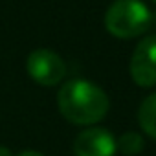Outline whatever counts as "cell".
<instances>
[{
	"mask_svg": "<svg viewBox=\"0 0 156 156\" xmlns=\"http://www.w3.org/2000/svg\"><path fill=\"white\" fill-rule=\"evenodd\" d=\"M57 107L64 119L73 125H94L108 112L107 94L87 79L66 81L57 94Z\"/></svg>",
	"mask_w": 156,
	"mask_h": 156,
	"instance_id": "1",
	"label": "cell"
},
{
	"mask_svg": "<svg viewBox=\"0 0 156 156\" xmlns=\"http://www.w3.org/2000/svg\"><path fill=\"white\" fill-rule=\"evenodd\" d=\"M152 15L141 0H116L105 13V28L118 39H134L151 26Z\"/></svg>",
	"mask_w": 156,
	"mask_h": 156,
	"instance_id": "2",
	"label": "cell"
},
{
	"mask_svg": "<svg viewBox=\"0 0 156 156\" xmlns=\"http://www.w3.org/2000/svg\"><path fill=\"white\" fill-rule=\"evenodd\" d=\"M26 70L35 83L42 87H55L57 83L62 81L66 73V64L55 51L39 48L28 55Z\"/></svg>",
	"mask_w": 156,
	"mask_h": 156,
	"instance_id": "3",
	"label": "cell"
},
{
	"mask_svg": "<svg viewBox=\"0 0 156 156\" xmlns=\"http://www.w3.org/2000/svg\"><path fill=\"white\" fill-rule=\"evenodd\" d=\"M130 77L138 87L156 85V35L145 37L130 57Z\"/></svg>",
	"mask_w": 156,
	"mask_h": 156,
	"instance_id": "4",
	"label": "cell"
},
{
	"mask_svg": "<svg viewBox=\"0 0 156 156\" xmlns=\"http://www.w3.org/2000/svg\"><path fill=\"white\" fill-rule=\"evenodd\" d=\"M116 151V138L107 129H87L73 140L75 156H114Z\"/></svg>",
	"mask_w": 156,
	"mask_h": 156,
	"instance_id": "5",
	"label": "cell"
},
{
	"mask_svg": "<svg viewBox=\"0 0 156 156\" xmlns=\"http://www.w3.org/2000/svg\"><path fill=\"white\" fill-rule=\"evenodd\" d=\"M138 121L145 134L156 140V94H151L143 99L138 110Z\"/></svg>",
	"mask_w": 156,
	"mask_h": 156,
	"instance_id": "6",
	"label": "cell"
},
{
	"mask_svg": "<svg viewBox=\"0 0 156 156\" xmlns=\"http://www.w3.org/2000/svg\"><path fill=\"white\" fill-rule=\"evenodd\" d=\"M143 145H145L143 136L138 134V132H132V130L121 134L119 140L116 141L118 151L121 154H125V156H136V154H140L143 151Z\"/></svg>",
	"mask_w": 156,
	"mask_h": 156,
	"instance_id": "7",
	"label": "cell"
},
{
	"mask_svg": "<svg viewBox=\"0 0 156 156\" xmlns=\"http://www.w3.org/2000/svg\"><path fill=\"white\" fill-rule=\"evenodd\" d=\"M17 156H42V154L37 152V151H22V152H19Z\"/></svg>",
	"mask_w": 156,
	"mask_h": 156,
	"instance_id": "8",
	"label": "cell"
},
{
	"mask_svg": "<svg viewBox=\"0 0 156 156\" xmlns=\"http://www.w3.org/2000/svg\"><path fill=\"white\" fill-rule=\"evenodd\" d=\"M0 156H13V154L6 145H0Z\"/></svg>",
	"mask_w": 156,
	"mask_h": 156,
	"instance_id": "9",
	"label": "cell"
},
{
	"mask_svg": "<svg viewBox=\"0 0 156 156\" xmlns=\"http://www.w3.org/2000/svg\"><path fill=\"white\" fill-rule=\"evenodd\" d=\"M152 2H156V0H152Z\"/></svg>",
	"mask_w": 156,
	"mask_h": 156,
	"instance_id": "10",
	"label": "cell"
}]
</instances>
